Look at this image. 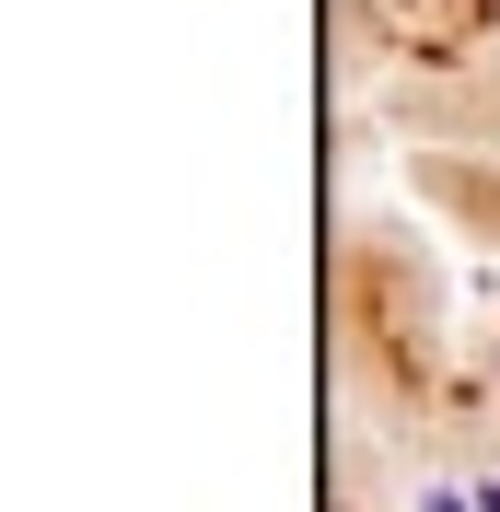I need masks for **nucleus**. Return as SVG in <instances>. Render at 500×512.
I'll use <instances>...</instances> for the list:
<instances>
[{
	"mask_svg": "<svg viewBox=\"0 0 500 512\" xmlns=\"http://www.w3.org/2000/svg\"><path fill=\"white\" fill-rule=\"evenodd\" d=\"M419 512H477V489H431V501H419Z\"/></svg>",
	"mask_w": 500,
	"mask_h": 512,
	"instance_id": "obj_1",
	"label": "nucleus"
},
{
	"mask_svg": "<svg viewBox=\"0 0 500 512\" xmlns=\"http://www.w3.org/2000/svg\"><path fill=\"white\" fill-rule=\"evenodd\" d=\"M477 512H500V478H477Z\"/></svg>",
	"mask_w": 500,
	"mask_h": 512,
	"instance_id": "obj_2",
	"label": "nucleus"
}]
</instances>
